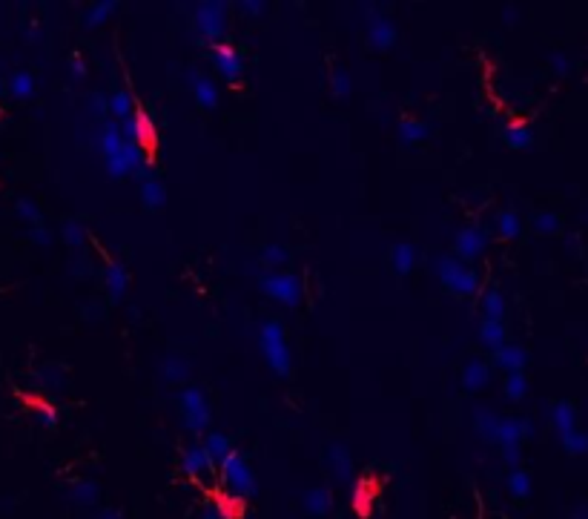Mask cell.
I'll list each match as a JSON object with an SVG mask.
<instances>
[{
  "instance_id": "46",
  "label": "cell",
  "mask_w": 588,
  "mask_h": 519,
  "mask_svg": "<svg viewBox=\"0 0 588 519\" xmlns=\"http://www.w3.org/2000/svg\"><path fill=\"white\" fill-rule=\"evenodd\" d=\"M66 72H69V80L72 83H83V80H87V63H83V58H78V55L69 61Z\"/></svg>"
},
{
  "instance_id": "11",
  "label": "cell",
  "mask_w": 588,
  "mask_h": 519,
  "mask_svg": "<svg viewBox=\"0 0 588 519\" xmlns=\"http://www.w3.org/2000/svg\"><path fill=\"white\" fill-rule=\"evenodd\" d=\"M213 66H216V75L224 80V83H238L241 80V72H244V61L241 55L227 47V43H216L213 47Z\"/></svg>"
},
{
  "instance_id": "41",
  "label": "cell",
  "mask_w": 588,
  "mask_h": 519,
  "mask_svg": "<svg viewBox=\"0 0 588 519\" xmlns=\"http://www.w3.org/2000/svg\"><path fill=\"white\" fill-rule=\"evenodd\" d=\"M531 227L539 236H554L560 230V219H557L554 212H537L534 219H531Z\"/></svg>"
},
{
  "instance_id": "54",
  "label": "cell",
  "mask_w": 588,
  "mask_h": 519,
  "mask_svg": "<svg viewBox=\"0 0 588 519\" xmlns=\"http://www.w3.org/2000/svg\"><path fill=\"white\" fill-rule=\"evenodd\" d=\"M0 92H4V83H0Z\"/></svg>"
},
{
  "instance_id": "2",
  "label": "cell",
  "mask_w": 588,
  "mask_h": 519,
  "mask_svg": "<svg viewBox=\"0 0 588 519\" xmlns=\"http://www.w3.org/2000/svg\"><path fill=\"white\" fill-rule=\"evenodd\" d=\"M259 287L262 293L276 301V305L293 310V307H299L302 305V298H305V284L296 273H281V270H264L259 276Z\"/></svg>"
},
{
  "instance_id": "5",
  "label": "cell",
  "mask_w": 588,
  "mask_h": 519,
  "mask_svg": "<svg viewBox=\"0 0 588 519\" xmlns=\"http://www.w3.org/2000/svg\"><path fill=\"white\" fill-rule=\"evenodd\" d=\"M178 408H181V419L187 425L190 434H207L209 427V402L207 393L198 384H184L178 391Z\"/></svg>"
},
{
  "instance_id": "20",
  "label": "cell",
  "mask_w": 588,
  "mask_h": 519,
  "mask_svg": "<svg viewBox=\"0 0 588 519\" xmlns=\"http://www.w3.org/2000/svg\"><path fill=\"white\" fill-rule=\"evenodd\" d=\"M95 144H98V152L104 155V161L106 158H112L121 147H123V138H121V126L115 123V121H104L101 123V129H98V135H95Z\"/></svg>"
},
{
  "instance_id": "27",
  "label": "cell",
  "mask_w": 588,
  "mask_h": 519,
  "mask_svg": "<svg viewBox=\"0 0 588 519\" xmlns=\"http://www.w3.org/2000/svg\"><path fill=\"white\" fill-rule=\"evenodd\" d=\"M69 499L72 505L78 508H92L98 499H101V485L95 480H78L72 488H69Z\"/></svg>"
},
{
  "instance_id": "44",
  "label": "cell",
  "mask_w": 588,
  "mask_h": 519,
  "mask_svg": "<svg viewBox=\"0 0 588 519\" xmlns=\"http://www.w3.org/2000/svg\"><path fill=\"white\" fill-rule=\"evenodd\" d=\"M35 419L44 425V427H55V425H58V410H55L52 405H47V402H40V405L35 408Z\"/></svg>"
},
{
  "instance_id": "45",
  "label": "cell",
  "mask_w": 588,
  "mask_h": 519,
  "mask_svg": "<svg viewBox=\"0 0 588 519\" xmlns=\"http://www.w3.org/2000/svg\"><path fill=\"white\" fill-rule=\"evenodd\" d=\"M563 445H565V451H571V453H585V451H588V434H580V430H574L571 436L563 439Z\"/></svg>"
},
{
  "instance_id": "50",
  "label": "cell",
  "mask_w": 588,
  "mask_h": 519,
  "mask_svg": "<svg viewBox=\"0 0 588 519\" xmlns=\"http://www.w3.org/2000/svg\"><path fill=\"white\" fill-rule=\"evenodd\" d=\"M90 109L98 118H106V98L104 95H90Z\"/></svg>"
},
{
  "instance_id": "42",
  "label": "cell",
  "mask_w": 588,
  "mask_h": 519,
  "mask_svg": "<svg viewBox=\"0 0 588 519\" xmlns=\"http://www.w3.org/2000/svg\"><path fill=\"white\" fill-rule=\"evenodd\" d=\"M32 92H35V78L29 72H18L12 78V95L15 98H32Z\"/></svg>"
},
{
  "instance_id": "36",
  "label": "cell",
  "mask_w": 588,
  "mask_h": 519,
  "mask_svg": "<svg viewBox=\"0 0 588 519\" xmlns=\"http://www.w3.org/2000/svg\"><path fill=\"white\" fill-rule=\"evenodd\" d=\"M61 236H63V241H66L72 250H83V247H87V241H90L87 224H83V221H78V219H69V221H63V230H61Z\"/></svg>"
},
{
  "instance_id": "9",
  "label": "cell",
  "mask_w": 588,
  "mask_h": 519,
  "mask_svg": "<svg viewBox=\"0 0 588 519\" xmlns=\"http://www.w3.org/2000/svg\"><path fill=\"white\" fill-rule=\"evenodd\" d=\"M118 126H121V138H123V144H135V147L147 149V147L155 141V126H152V121H149L147 112H138V109H135L127 121H121Z\"/></svg>"
},
{
  "instance_id": "49",
  "label": "cell",
  "mask_w": 588,
  "mask_h": 519,
  "mask_svg": "<svg viewBox=\"0 0 588 519\" xmlns=\"http://www.w3.org/2000/svg\"><path fill=\"white\" fill-rule=\"evenodd\" d=\"M32 238H35L37 244H44V247L52 244V233H49L44 224H35V227H32Z\"/></svg>"
},
{
  "instance_id": "51",
  "label": "cell",
  "mask_w": 588,
  "mask_h": 519,
  "mask_svg": "<svg viewBox=\"0 0 588 519\" xmlns=\"http://www.w3.org/2000/svg\"><path fill=\"white\" fill-rule=\"evenodd\" d=\"M90 519H127L121 511H115V508H104V511H98V513H92Z\"/></svg>"
},
{
  "instance_id": "22",
  "label": "cell",
  "mask_w": 588,
  "mask_h": 519,
  "mask_svg": "<svg viewBox=\"0 0 588 519\" xmlns=\"http://www.w3.org/2000/svg\"><path fill=\"white\" fill-rule=\"evenodd\" d=\"M190 90H192V98H195V104H198L201 109H216V106H219V83H216L213 78L198 75Z\"/></svg>"
},
{
  "instance_id": "3",
  "label": "cell",
  "mask_w": 588,
  "mask_h": 519,
  "mask_svg": "<svg viewBox=\"0 0 588 519\" xmlns=\"http://www.w3.org/2000/svg\"><path fill=\"white\" fill-rule=\"evenodd\" d=\"M221 470V482L224 488L235 496V499H250V496H256L259 485H256V473L253 468H250V462L244 459V453H238L235 448L227 453V459L219 465Z\"/></svg>"
},
{
  "instance_id": "4",
  "label": "cell",
  "mask_w": 588,
  "mask_h": 519,
  "mask_svg": "<svg viewBox=\"0 0 588 519\" xmlns=\"http://www.w3.org/2000/svg\"><path fill=\"white\" fill-rule=\"evenodd\" d=\"M436 276H439V281L451 293H456L462 298H465V295H477V290H479V273L471 264L459 262L456 255H439Z\"/></svg>"
},
{
  "instance_id": "48",
  "label": "cell",
  "mask_w": 588,
  "mask_h": 519,
  "mask_svg": "<svg viewBox=\"0 0 588 519\" xmlns=\"http://www.w3.org/2000/svg\"><path fill=\"white\" fill-rule=\"evenodd\" d=\"M551 66H554L557 75H568V72H571V63H568V58H565L563 52H554V55H551Z\"/></svg>"
},
{
  "instance_id": "8",
  "label": "cell",
  "mask_w": 588,
  "mask_h": 519,
  "mask_svg": "<svg viewBox=\"0 0 588 519\" xmlns=\"http://www.w3.org/2000/svg\"><path fill=\"white\" fill-rule=\"evenodd\" d=\"M485 250H488V236H485V230H479V227H462V230L453 236V252H451V255H456L459 262L471 264V262H477V258H479Z\"/></svg>"
},
{
  "instance_id": "15",
  "label": "cell",
  "mask_w": 588,
  "mask_h": 519,
  "mask_svg": "<svg viewBox=\"0 0 588 519\" xmlns=\"http://www.w3.org/2000/svg\"><path fill=\"white\" fill-rule=\"evenodd\" d=\"M462 387H465L468 393H479L488 387L491 381V367L482 362V359H468L465 365H462Z\"/></svg>"
},
{
  "instance_id": "25",
  "label": "cell",
  "mask_w": 588,
  "mask_h": 519,
  "mask_svg": "<svg viewBox=\"0 0 588 519\" xmlns=\"http://www.w3.org/2000/svg\"><path fill=\"white\" fill-rule=\"evenodd\" d=\"M391 267L396 270V276H408L416 267V247L408 241H396L391 247Z\"/></svg>"
},
{
  "instance_id": "52",
  "label": "cell",
  "mask_w": 588,
  "mask_h": 519,
  "mask_svg": "<svg viewBox=\"0 0 588 519\" xmlns=\"http://www.w3.org/2000/svg\"><path fill=\"white\" fill-rule=\"evenodd\" d=\"M201 519H224V513L219 511V505H207V508L201 511Z\"/></svg>"
},
{
  "instance_id": "31",
  "label": "cell",
  "mask_w": 588,
  "mask_h": 519,
  "mask_svg": "<svg viewBox=\"0 0 588 519\" xmlns=\"http://www.w3.org/2000/svg\"><path fill=\"white\" fill-rule=\"evenodd\" d=\"M502 141H506V147L511 149H528L534 144V133H531V126L517 121V123H508L506 126V133H502Z\"/></svg>"
},
{
  "instance_id": "10",
  "label": "cell",
  "mask_w": 588,
  "mask_h": 519,
  "mask_svg": "<svg viewBox=\"0 0 588 519\" xmlns=\"http://www.w3.org/2000/svg\"><path fill=\"white\" fill-rule=\"evenodd\" d=\"M370 12H373V15L367 18V43H370L376 52H388V49H393V47H396V37H399L393 20H391L388 15H382V12H376V9H370Z\"/></svg>"
},
{
  "instance_id": "29",
  "label": "cell",
  "mask_w": 588,
  "mask_h": 519,
  "mask_svg": "<svg viewBox=\"0 0 588 519\" xmlns=\"http://www.w3.org/2000/svg\"><path fill=\"white\" fill-rule=\"evenodd\" d=\"M133 112H135V101H133V95H130L127 90H118V92H112V95L106 98V115H109L115 123L127 121Z\"/></svg>"
},
{
  "instance_id": "53",
  "label": "cell",
  "mask_w": 588,
  "mask_h": 519,
  "mask_svg": "<svg viewBox=\"0 0 588 519\" xmlns=\"http://www.w3.org/2000/svg\"><path fill=\"white\" fill-rule=\"evenodd\" d=\"M502 18H506V23H508V26H511V23H517V9H514V6H506Z\"/></svg>"
},
{
  "instance_id": "47",
  "label": "cell",
  "mask_w": 588,
  "mask_h": 519,
  "mask_svg": "<svg viewBox=\"0 0 588 519\" xmlns=\"http://www.w3.org/2000/svg\"><path fill=\"white\" fill-rule=\"evenodd\" d=\"M235 9L241 12V15H247V18H259V15H264V4L262 0H241V4H235Z\"/></svg>"
},
{
  "instance_id": "19",
  "label": "cell",
  "mask_w": 588,
  "mask_h": 519,
  "mask_svg": "<svg viewBox=\"0 0 588 519\" xmlns=\"http://www.w3.org/2000/svg\"><path fill=\"white\" fill-rule=\"evenodd\" d=\"M201 448H204V453H207L209 468H219V465L227 459V453L233 451L230 439H227L224 434H219V430H207V436H204Z\"/></svg>"
},
{
  "instance_id": "40",
  "label": "cell",
  "mask_w": 588,
  "mask_h": 519,
  "mask_svg": "<svg viewBox=\"0 0 588 519\" xmlns=\"http://www.w3.org/2000/svg\"><path fill=\"white\" fill-rule=\"evenodd\" d=\"M525 393H528V381H525V376H522V373H508V376H506V399L522 402Z\"/></svg>"
},
{
  "instance_id": "17",
  "label": "cell",
  "mask_w": 588,
  "mask_h": 519,
  "mask_svg": "<svg viewBox=\"0 0 588 519\" xmlns=\"http://www.w3.org/2000/svg\"><path fill=\"white\" fill-rule=\"evenodd\" d=\"M494 362L499 370H506V373H522L525 365H528V353L525 348H520V344L514 341H506L502 348L494 353Z\"/></svg>"
},
{
  "instance_id": "13",
  "label": "cell",
  "mask_w": 588,
  "mask_h": 519,
  "mask_svg": "<svg viewBox=\"0 0 588 519\" xmlns=\"http://www.w3.org/2000/svg\"><path fill=\"white\" fill-rule=\"evenodd\" d=\"M104 287H106V295L109 301H123V295H127L130 290V273L127 267H123L121 262H106L104 264Z\"/></svg>"
},
{
  "instance_id": "14",
  "label": "cell",
  "mask_w": 588,
  "mask_h": 519,
  "mask_svg": "<svg viewBox=\"0 0 588 519\" xmlns=\"http://www.w3.org/2000/svg\"><path fill=\"white\" fill-rule=\"evenodd\" d=\"M138 195H141V204L152 212L164 209V204H166V187L155 172H147V176L138 181Z\"/></svg>"
},
{
  "instance_id": "18",
  "label": "cell",
  "mask_w": 588,
  "mask_h": 519,
  "mask_svg": "<svg viewBox=\"0 0 588 519\" xmlns=\"http://www.w3.org/2000/svg\"><path fill=\"white\" fill-rule=\"evenodd\" d=\"M158 373H161V379L166 384H187V379H190V362L184 356H178V353H166L161 359V365H158Z\"/></svg>"
},
{
  "instance_id": "28",
  "label": "cell",
  "mask_w": 588,
  "mask_h": 519,
  "mask_svg": "<svg viewBox=\"0 0 588 519\" xmlns=\"http://www.w3.org/2000/svg\"><path fill=\"white\" fill-rule=\"evenodd\" d=\"M302 505H305V511H307L310 516L321 519V516L330 513V508H333V494H330L327 488H310V491H305Z\"/></svg>"
},
{
  "instance_id": "6",
  "label": "cell",
  "mask_w": 588,
  "mask_h": 519,
  "mask_svg": "<svg viewBox=\"0 0 588 519\" xmlns=\"http://www.w3.org/2000/svg\"><path fill=\"white\" fill-rule=\"evenodd\" d=\"M104 169L109 178H127V176H138L144 178L149 172V158L147 149L135 147V144H123L112 158L104 161Z\"/></svg>"
},
{
  "instance_id": "1",
  "label": "cell",
  "mask_w": 588,
  "mask_h": 519,
  "mask_svg": "<svg viewBox=\"0 0 588 519\" xmlns=\"http://www.w3.org/2000/svg\"><path fill=\"white\" fill-rule=\"evenodd\" d=\"M259 350L264 365L276 373V376H287L293 367V356H290V344H287V333L278 322L267 319L259 327Z\"/></svg>"
},
{
  "instance_id": "32",
  "label": "cell",
  "mask_w": 588,
  "mask_h": 519,
  "mask_svg": "<svg viewBox=\"0 0 588 519\" xmlns=\"http://www.w3.org/2000/svg\"><path fill=\"white\" fill-rule=\"evenodd\" d=\"M551 422H554V427H557L560 439L571 436L574 430H577V416H574V408H571L568 402H557V405H554V410H551Z\"/></svg>"
},
{
  "instance_id": "16",
  "label": "cell",
  "mask_w": 588,
  "mask_h": 519,
  "mask_svg": "<svg viewBox=\"0 0 588 519\" xmlns=\"http://www.w3.org/2000/svg\"><path fill=\"white\" fill-rule=\"evenodd\" d=\"M327 465H330V473L339 482H353V456L345 445L339 442H333L327 448Z\"/></svg>"
},
{
  "instance_id": "39",
  "label": "cell",
  "mask_w": 588,
  "mask_h": 519,
  "mask_svg": "<svg viewBox=\"0 0 588 519\" xmlns=\"http://www.w3.org/2000/svg\"><path fill=\"white\" fill-rule=\"evenodd\" d=\"M508 491H511V496H517V499H525V496L531 494V477H528L525 470L514 468V470L508 473Z\"/></svg>"
},
{
  "instance_id": "43",
  "label": "cell",
  "mask_w": 588,
  "mask_h": 519,
  "mask_svg": "<svg viewBox=\"0 0 588 519\" xmlns=\"http://www.w3.org/2000/svg\"><path fill=\"white\" fill-rule=\"evenodd\" d=\"M18 212H20V219H23V221H29L32 227H35V224H44V219H40V209H37V204H35V201H29V198L18 201Z\"/></svg>"
},
{
  "instance_id": "21",
  "label": "cell",
  "mask_w": 588,
  "mask_h": 519,
  "mask_svg": "<svg viewBox=\"0 0 588 519\" xmlns=\"http://www.w3.org/2000/svg\"><path fill=\"white\" fill-rule=\"evenodd\" d=\"M181 470L187 473V477H192V480L204 477V473L209 470V462H207V453H204L201 442H192V445L184 448V453H181Z\"/></svg>"
},
{
  "instance_id": "24",
  "label": "cell",
  "mask_w": 588,
  "mask_h": 519,
  "mask_svg": "<svg viewBox=\"0 0 588 519\" xmlns=\"http://www.w3.org/2000/svg\"><path fill=\"white\" fill-rule=\"evenodd\" d=\"M479 310L485 322H502L506 319V295H502L496 287H488L479 298Z\"/></svg>"
},
{
  "instance_id": "37",
  "label": "cell",
  "mask_w": 588,
  "mask_h": 519,
  "mask_svg": "<svg viewBox=\"0 0 588 519\" xmlns=\"http://www.w3.org/2000/svg\"><path fill=\"white\" fill-rule=\"evenodd\" d=\"M287 258H290V250L284 244H267V247H262L259 262L264 270H281L287 264Z\"/></svg>"
},
{
  "instance_id": "23",
  "label": "cell",
  "mask_w": 588,
  "mask_h": 519,
  "mask_svg": "<svg viewBox=\"0 0 588 519\" xmlns=\"http://www.w3.org/2000/svg\"><path fill=\"white\" fill-rule=\"evenodd\" d=\"M379 496V485H376L370 477L359 480L356 488H353V511L359 516H370V508H373V499Z\"/></svg>"
},
{
  "instance_id": "26",
  "label": "cell",
  "mask_w": 588,
  "mask_h": 519,
  "mask_svg": "<svg viewBox=\"0 0 588 519\" xmlns=\"http://www.w3.org/2000/svg\"><path fill=\"white\" fill-rule=\"evenodd\" d=\"M115 12H118L115 0H98V4H92L87 12L80 15V23H83V29H101Z\"/></svg>"
},
{
  "instance_id": "33",
  "label": "cell",
  "mask_w": 588,
  "mask_h": 519,
  "mask_svg": "<svg viewBox=\"0 0 588 519\" xmlns=\"http://www.w3.org/2000/svg\"><path fill=\"white\" fill-rule=\"evenodd\" d=\"M496 425H499V416L491 408H477L474 410V430L479 434V439L494 442L496 439Z\"/></svg>"
},
{
  "instance_id": "35",
  "label": "cell",
  "mask_w": 588,
  "mask_h": 519,
  "mask_svg": "<svg viewBox=\"0 0 588 519\" xmlns=\"http://www.w3.org/2000/svg\"><path fill=\"white\" fill-rule=\"evenodd\" d=\"M496 233H499V238H506V241L520 238V233H522L520 215H517L514 209H502V212L496 215Z\"/></svg>"
},
{
  "instance_id": "7",
  "label": "cell",
  "mask_w": 588,
  "mask_h": 519,
  "mask_svg": "<svg viewBox=\"0 0 588 519\" xmlns=\"http://www.w3.org/2000/svg\"><path fill=\"white\" fill-rule=\"evenodd\" d=\"M195 32L209 40V43H219L224 40L227 35V6L219 4V0H204V4H195Z\"/></svg>"
},
{
  "instance_id": "34",
  "label": "cell",
  "mask_w": 588,
  "mask_h": 519,
  "mask_svg": "<svg viewBox=\"0 0 588 519\" xmlns=\"http://www.w3.org/2000/svg\"><path fill=\"white\" fill-rule=\"evenodd\" d=\"M479 341L485 344L488 350L496 353L502 344L508 341V338H506V324H502V322H485V319H482V324H479Z\"/></svg>"
},
{
  "instance_id": "12",
  "label": "cell",
  "mask_w": 588,
  "mask_h": 519,
  "mask_svg": "<svg viewBox=\"0 0 588 519\" xmlns=\"http://www.w3.org/2000/svg\"><path fill=\"white\" fill-rule=\"evenodd\" d=\"M531 422H525V419H499V425H496V445L506 451V448H520V442L525 439V436H531Z\"/></svg>"
},
{
  "instance_id": "30",
  "label": "cell",
  "mask_w": 588,
  "mask_h": 519,
  "mask_svg": "<svg viewBox=\"0 0 588 519\" xmlns=\"http://www.w3.org/2000/svg\"><path fill=\"white\" fill-rule=\"evenodd\" d=\"M396 135H399V141L402 144H419V141H425L428 135H431V129H428V123L425 121H416V118H402L399 123H396Z\"/></svg>"
},
{
  "instance_id": "38",
  "label": "cell",
  "mask_w": 588,
  "mask_h": 519,
  "mask_svg": "<svg viewBox=\"0 0 588 519\" xmlns=\"http://www.w3.org/2000/svg\"><path fill=\"white\" fill-rule=\"evenodd\" d=\"M330 90H333V98H339V101H348L350 92H353V80H350V72L348 69H333L330 75Z\"/></svg>"
}]
</instances>
